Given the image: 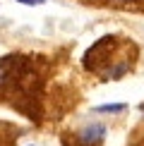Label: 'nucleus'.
<instances>
[{"label":"nucleus","instance_id":"obj_1","mask_svg":"<svg viewBox=\"0 0 144 146\" xmlns=\"http://www.w3.org/2000/svg\"><path fill=\"white\" fill-rule=\"evenodd\" d=\"M106 137V127L103 125H89L79 132V141L84 146H99Z\"/></svg>","mask_w":144,"mask_h":146},{"label":"nucleus","instance_id":"obj_2","mask_svg":"<svg viewBox=\"0 0 144 146\" xmlns=\"http://www.w3.org/2000/svg\"><path fill=\"white\" fill-rule=\"evenodd\" d=\"M125 110V103H111V106H99L96 113H120Z\"/></svg>","mask_w":144,"mask_h":146},{"label":"nucleus","instance_id":"obj_3","mask_svg":"<svg viewBox=\"0 0 144 146\" xmlns=\"http://www.w3.org/2000/svg\"><path fill=\"white\" fill-rule=\"evenodd\" d=\"M17 3H24V5H43L46 0H17Z\"/></svg>","mask_w":144,"mask_h":146}]
</instances>
